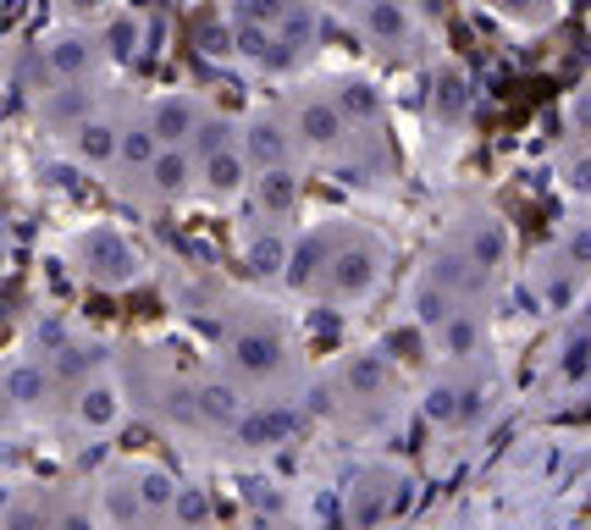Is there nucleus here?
<instances>
[{
	"label": "nucleus",
	"instance_id": "nucleus-1",
	"mask_svg": "<svg viewBox=\"0 0 591 530\" xmlns=\"http://www.w3.org/2000/svg\"><path fill=\"white\" fill-rule=\"evenodd\" d=\"M205 177H210V189H216V194H227V189H238L243 166H238V155H232V149H210V160H205Z\"/></svg>",
	"mask_w": 591,
	"mask_h": 530
}]
</instances>
